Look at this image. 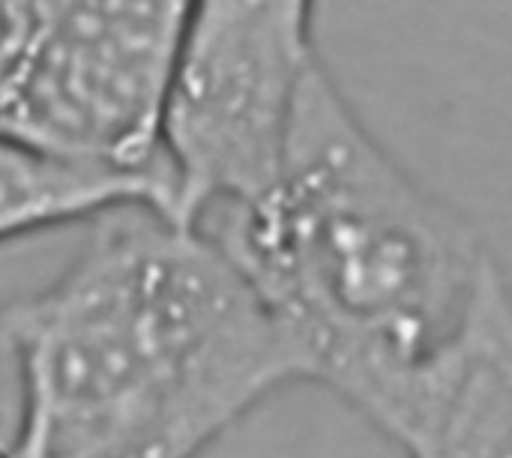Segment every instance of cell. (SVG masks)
<instances>
[{
	"label": "cell",
	"instance_id": "cell-1",
	"mask_svg": "<svg viewBox=\"0 0 512 458\" xmlns=\"http://www.w3.org/2000/svg\"><path fill=\"white\" fill-rule=\"evenodd\" d=\"M198 222L270 309L303 384L363 423L468 330L504 279L468 216L372 135L324 63L270 177Z\"/></svg>",
	"mask_w": 512,
	"mask_h": 458
},
{
	"label": "cell",
	"instance_id": "cell-2",
	"mask_svg": "<svg viewBox=\"0 0 512 458\" xmlns=\"http://www.w3.org/2000/svg\"><path fill=\"white\" fill-rule=\"evenodd\" d=\"M42 291L6 306L36 458H201L303 369L201 225L153 207L90 222Z\"/></svg>",
	"mask_w": 512,
	"mask_h": 458
},
{
	"label": "cell",
	"instance_id": "cell-3",
	"mask_svg": "<svg viewBox=\"0 0 512 458\" xmlns=\"http://www.w3.org/2000/svg\"><path fill=\"white\" fill-rule=\"evenodd\" d=\"M192 0H0V129L57 156L159 180Z\"/></svg>",
	"mask_w": 512,
	"mask_h": 458
},
{
	"label": "cell",
	"instance_id": "cell-4",
	"mask_svg": "<svg viewBox=\"0 0 512 458\" xmlns=\"http://www.w3.org/2000/svg\"><path fill=\"white\" fill-rule=\"evenodd\" d=\"M315 9L318 0H192L162 129L183 219L270 177L321 63Z\"/></svg>",
	"mask_w": 512,
	"mask_h": 458
},
{
	"label": "cell",
	"instance_id": "cell-5",
	"mask_svg": "<svg viewBox=\"0 0 512 458\" xmlns=\"http://www.w3.org/2000/svg\"><path fill=\"white\" fill-rule=\"evenodd\" d=\"M402 458H512V291L501 279L468 330L369 420Z\"/></svg>",
	"mask_w": 512,
	"mask_h": 458
},
{
	"label": "cell",
	"instance_id": "cell-6",
	"mask_svg": "<svg viewBox=\"0 0 512 458\" xmlns=\"http://www.w3.org/2000/svg\"><path fill=\"white\" fill-rule=\"evenodd\" d=\"M126 207L177 216L168 189L153 177L66 159L0 129V246Z\"/></svg>",
	"mask_w": 512,
	"mask_h": 458
}]
</instances>
